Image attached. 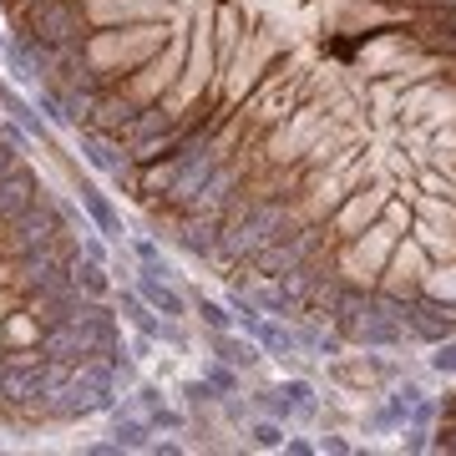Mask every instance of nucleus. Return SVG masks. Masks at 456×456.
<instances>
[{"label":"nucleus","instance_id":"obj_16","mask_svg":"<svg viewBox=\"0 0 456 456\" xmlns=\"http://www.w3.org/2000/svg\"><path fill=\"white\" fill-rule=\"evenodd\" d=\"M122 350H127L132 360H142V365H152V360H158V350H163V345L152 340V335H142V330H132V340H122Z\"/></svg>","mask_w":456,"mask_h":456},{"label":"nucleus","instance_id":"obj_17","mask_svg":"<svg viewBox=\"0 0 456 456\" xmlns=\"http://www.w3.org/2000/svg\"><path fill=\"white\" fill-rule=\"evenodd\" d=\"M11 56V31H0V61Z\"/></svg>","mask_w":456,"mask_h":456},{"label":"nucleus","instance_id":"obj_7","mask_svg":"<svg viewBox=\"0 0 456 456\" xmlns=\"http://www.w3.org/2000/svg\"><path fill=\"white\" fill-rule=\"evenodd\" d=\"M82 11L92 26H122V20H173L167 16V5L158 0H82Z\"/></svg>","mask_w":456,"mask_h":456},{"label":"nucleus","instance_id":"obj_8","mask_svg":"<svg viewBox=\"0 0 456 456\" xmlns=\"http://www.w3.org/2000/svg\"><path fill=\"white\" fill-rule=\"evenodd\" d=\"M41 193H46V183L36 178V167L31 163H16L5 178H0V224H11L16 213H26Z\"/></svg>","mask_w":456,"mask_h":456},{"label":"nucleus","instance_id":"obj_9","mask_svg":"<svg viewBox=\"0 0 456 456\" xmlns=\"http://www.w3.org/2000/svg\"><path fill=\"white\" fill-rule=\"evenodd\" d=\"M294 426H284L279 416H264V411H254L244 426H239V436H244V446H254V452H284V436H289Z\"/></svg>","mask_w":456,"mask_h":456},{"label":"nucleus","instance_id":"obj_11","mask_svg":"<svg viewBox=\"0 0 456 456\" xmlns=\"http://www.w3.org/2000/svg\"><path fill=\"white\" fill-rule=\"evenodd\" d=\"M203 380H208V391L218 395V401H228V395H244L248 391V380H244V370H239V365H228V360H203Z\"/></svg>","mask_w":456,"mask_h":456},{"label":"nucleus","instance_id":"obj_6","mask_svg":"<svg viewBox=\"0 0 456 456\" xmlns=\"http://www.w3.org/2000/svg\"><path fill=\"white\" fill-rule=\"evenodd\" d=\"M274 391H279V401H284L289 426H314V421H320L325 395H320V386H314V375H279Z\"/></svg>","mask_w":456,"mask_h":456},{"label":"nucleus","instance_id":"obj_15","mask_svg":"<svg viewBox=\"0 0 456 456\" xmlns=\"http://www.w3.org/2000/svg\"><path fill=\"white\" fill-rule=\"evenodd\" d=\"M380 218H386L395 233H411V224H416V208H411L401 193H391V198H386V208H380Z\"/></svg>","mask_w":456,"mask_h":456},{"label":"nucleus","instance_id":"obj_1","mask_svg":"<svg viewBox=\"0 0 456 456\" xmlns=\"http://www.w3.org/2000/svg\"><path fill=\"white\" fill-rule=\"evenodd\" d=\"M16 16H20L16 36H31L41 46H77V41H86V26H92L77 0H31Z\"/></svg>","mask_w":456,"mask_h":456},{"label":"nucleus","instance_id":"obj_13","mask_svg":"<svg viewBox=\"0 0 456 456\" xmlns=\"http://www.w3.org/2000/svg\"><path fill=\"white\" fill-rule=\"evenodd\" d=\"M188 299H193V325L198 330H239L233 325V310H228L224 299H213V294L193 289V284H188Z\"/></svg>","mask_w":456,"mask_h":456},{"label":"nucleus","instance_id":"obj_4","mask_svg":"<svg viewBox=\"0 0 456 456\" xmlns=\"http://www.w3.org/2000/svg\"><path fill=\"white\" fill-rule=\"evenodd\" d=\"M426 269H431V259H426V248L411 239V233H401L391 248V259H386V269H380V279H375V289L380 294H395V299H411V294L421 289Z\"/></svg>","mask_w":456,"mask_h":456},{"label":"nucleus","instance_id":"obj_12","mask_svg":"<svg viewBox=\"0 0 456 456\" xmlns=\"http://www.w3.org/2000/svg\"><path fill=\"white\" fill-rule=\"evenodd\" d=\"M411 239L426 248V259H431V264L456 259V233H452V228H436V224H426V218H416V224H411Z\"/></svg>","mask_w":456,"mask_h":456},{"label":"nucleus","instance_id":"obj_14","mask_svg":"<svg viewBox=\"0 0 456 456\" xmlns=\"http://www.w3.org/2000/svg\"><path fill=\"white\" fill-rule=\"evenodd\" d=\"M421 289L431 294V299H446V305H456V259L446 264H431L421 279Z\"/></svg>","mask_w":456,"mask_h":456},{"label":"nucleus","instance_id":"obj_3","mask_svg":"<svg viewBox=\"0 0 456 456\" xmlns=\"http://www.w3.org/2000/svg\"><path fill=\"white\" fill-rule=\"evenodd\" d=\"M391 193H395V183H391V178H370V188H355V193H345V203L330 213V218H335V228H330V233H335L340 244H350L360 228H370L375 218H380V208H386V198H391Z\"/></svg>","mask_w":456,"mask_h":456},{"label":"nucleus","instance_id":"obj_2","mask_svg":"<svg viewBox=\"0 0 456 456\" xmlns=\"http://www.w3.org/2000/svg\"><path fill=\"white\" fill-rule=\"evenodd\" d=\"M71 193H77V203H82V213L86 218H92V228H97L102 239H107V244H127V218H122V208H117L112 203V193H107V188H102L97 183V173H77V183H71Z\"/></svg>","mask_w":456,"mask_h":456},{"label":"nucleus","instance_id":"obj_5","mask_svg":"<svg viewBox=\"0 0 456 456\" xmlns=\"http://www.w3.org/2000/svg\"><path fill=\"white\" fill-rule=\"evenodd\" d=\"M325 107H294L289 112V122H284V127L274 132V137H269V163L274 167H284V163H299V158H305V147L314 142V137H320V127H325Z\"/></svg>","mask_w":456,"mask_h":456},{"label":"nucleus","instance_id":"obj_10","mask_svg":"<svg viewBox=\"0 0 456 456\" xmlns=\"http://www.w3.org/2000/svg\"><path fill=\"white\" fill-rule=\"evenodd\" d=\"M71 284L86 294V299H112V289H117V279H112V269L107 264H97V259H71Z\"/></svg>","mask_w":456,"mask_h":456}]
</instances>
